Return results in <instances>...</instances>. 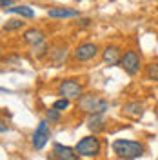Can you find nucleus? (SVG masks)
Wrapping results in <instances>:
<instances>
[{"label": "nucleus", "mask_w": 158, "mask_h": 160, "mask_svg": "<svg viewBox=\"0 0 158 160\" xmlns=\"http://www.w3.org/2000/svg\"><path fill=\"white\" fill-rule=\"evenodd\" d=\"M111 148H113V153L118 158H124V160H135L144 155V146L140 142H135V140L116 138V140H113Z\"/></svg>", "instance_id": "nucleus-1"}, {"label": "nucleus", "mask_w": 158, "mask_h": 160, "mask_svg": "<svg viewBox=\"0 0 158 160\" xmlns=\"http://www.w3.org/2000/svg\"><path fill=\"white\" fill-rule=\"evenodd\" d=\"M78 109L89 115H104L109 109V102L96 95H82L78 98Z\"/></svg>", "instance_id": "nucleus-2"}, {"label": "nucleus", "mask_w": 158, "mask_h": 160, "mask_svg": "<svg viewBox=\"0 0 158 160\" xmlns=\"http://www.w3.org/2000/svg\"><path fill=\"white\" fill-rule=\"evenodd\" d=\"M100 138L96 135H89V137H84V138L78 140V144L75 146V149L80 157H86V158H91V157H96L100 153Z\"/></svg>", "instance_id": "nucleus-3"}, {"label": "nucleus", "mask_w": 158, "mask_h": 160, "mask_svg": "<svg viewBox=\"0 0 158 160\" xmlns=\"http://www.w3.org/2000/svg\"><path fill=\"white\" fill-rule=\"evenodd\" d=\"M57 91H58V95L62 98H69V100L71 98H80L82 93H84V86L75 78H66L58 84Z\"/></svg>", "instance_id": "nucleus-4"}, {"label": "nucleus", "mask_w": 158, "mask_h": 160, "mask_svg": "<svg viewBox=\"0 0 158 160\" xmlns=\"http://www.w3.org/2000/svg\"><path fill=\"white\" fill-rule=\"evenodd\" d=\"M120 68L127 73L129 77H135L136 73L142 68V60H140V55L136 51L129 49L122 55V60H120Z\"/></svg>", "instance_id": "nucleus-5"}, {"label": "nucleus", "mask_w": 158, "mask_h": 160, "mask_svg": "<svg viewBox=\"0 0 158 160\" xmlns=\"http://www.w3.org/2000/svg\"><path fill=\"white\" fill-rule=\"evenodd\" d=\"M49 137H51L49 122H47V120H40V124L37 126V129H35L33 137H31L33 148H35V149H42V148H44V146L47 144Z\"/></svg>", "instance_id": "nucleus-6"}, {"label": "nucleus", "mask_w": 158, "mask_h": 160, "mask_svg": "<svg viewBox=\"0 0 158 160\" xmlns=\"http://www.w3.org/2000/svg\"><path fill=\"white\" fill-rule=\"evenodd\" d=\"M73 55H75V60H78V62H89L98 55V46L93 42H84V44L77 46Z\"/></svg>", "instance_id": "nucleus-7"}, {"label": "nucleus", "mask_w": 158, "mask_h": 160, "mask_svg": "<svg viewBox=\"0 0 158 160\" xmlns=\"http://www.w3.org/2000/svg\"><path fill=\"white\" fill-rule=\"evenodd\" d=\"M53 155L58 157L60 160H78L80 158V155L77 153L75 148L64 146V144H55L53 146Z\"/></svg>", "instance_id": "nucleus-8"}, {"label": "nucleus", "mask_w": 158, "mask_h": 160, "mask_svg": "<svg viewBox=\"0 0 158 160\" xmlns=\"http://www.w3.org/2000/svg\"><path fill=\"white\" fill-rule=\"evenodd\" d=\"M102 60L107 66H120V60H122V51H120V48H116V46H107L104 49V53H102Z\"/></svg>", "instance_id": "nucleus-9"}, {"label": "nucleus", "mask_w": 158, "mask_h": 160, "mask_svg": "<svg viewBox=\"0 0 158 160\" xmlns=\"http://www.w3.org/2000/svg\"><path fill=\"white\" fill-rule=\"evenodd\" d=\"M122 113L129 117V118H140L142 117V113H144V104L138 102V100H133V102H127V104H124V108H122Z\"/></svg>", "instance_id": "nucleus-10"}, {"label": "nucleus", "mask_w": 158, "mask_h": 160, "mask_svg": "<svg viewBox=\"0 0 158 160\" xmlns=\"http://www.w3.org/2000/svg\"><path fill=\"white\" fill-rule=\"evenodd\" d=\"M24 42L35 48V46H38V44H44V42H46V37H44V33L40 29L31 28V29L24 31Z\"/></svg>", "instance_id": "nucleus-11"}, {"label": "nucleus", "mask_w": 158, "mask_h": 160, "mask_svg": "<svg viewBox=\"0 0 158 160\" xmlns=\"http://www.w3.org/2000/svg\"><path fill=\"white\" fill-rule=\"evenodd\" d=\"M47 17L51 18H75L78 17V11L71 8H51L47 9Z\"/></svg>", "instance_id": "nucleus-12"}, {"label": "nucleus", "mask_w": 158, "mask_h": 160, "mask_svg": "<svg viewBox=\"0 0 158 160\" xmlns=\"http://www.w3.org/2000/svg\"><path fill=\"white\" fill-rule=\"evenodd\" d=\"M87 128L95 135H98L100 131L106 129V124H104V118H102V115H91V118L87 120Z\"/></svg>", "instance_id": "nucleus-13"}, {"label": "nucleus", "mask_w": 158, "mask_h": 160, "mask_svg": "<svg viewBox=\"0 0 158 160\" xmlns=\"http://www.w3.org/2000/svg\"><path fill=\"white\" fill-rule=\"evenodd\" d=\"M7 13H13V15H20L22 18H33L35 17V11L31 9L29 6H11L9 9H6Z\"/></svg>", "instance_id": "nucleus-14"}, {"label": "nucleus", "mask_w": 158, "mask_h": 160, "mask_svg": "<svg viewBox=\"0 0 158 160\" xmlns=\"http://www.w3.org/2000/svg\"><path fill=\"white\" fill-rule=\"evenodd\" d=\"M49 57H51V60H53L55 64H62L64 58L67 57V46H60V48H57V49H51Z\"/></svg>", "instance_id": "nucleus-15"}, {"label": "nucleus", "mask_w": 158, "mask_h": 160, "mask_svg": "<svg viewBox=\"0 0 158 160\" xmlns=\"http://www.w3.org/2000/svg\"><path fill=\"white\" fill-rule=\"evenodd\" d=\"M24 26H26V22L22 18H11L2 26V29L4 31H17V29H22Z\"/></svg>", "instance_id": "nucleus-16"}, {"label": "nucleus", "mask_w": 158, "mask_h": 160, "mask_svg": "<svg viewBox=\"0 0 158 160\" xmlns=\"http://www.w3.org/2000/svg\"><path fill=\"white\" fill-rule=\"evenodd\" d=\"M146 75H147V78L158 82V62H151L149 64L147 69H146Z\"/></svg>", "instance_id": "nucleus-17"}, {"label": "nucleus", "mask_w": 158, "mask_h": 160, "mask_svg": "<svg viewBox=\"0 0 158 160\" xmlns=\"http://www.w3.org/2000/svg\"><path fill=\"white\" fill-rule=\"evenodd\" d=\"M71 106V100L69 98H58L51 108H55V109H58V111H64V109H67Z\"/></svg>", "instance_id": "nucleus-18"}, {"label": "nucleus", "mask_w": 158, "mask_h": 160, "mask_svg": "<svg viewBox=\"0 0 158 160\" xmlns=\"http://www.w3.org/2000/svg\"><path fill=\"white\" fill-rule=\"evenodd\" d=\"M46 115H47V118H49L51 122H58V120H60V111L55 109V108H49Z\"/></svg>", "instance_id": "nucleus-19"}, {"label": "nucleus", "mask_w": 158, "mask_h": 160, "mask_svg": "<svg viewBox=\"0 0 158 160\" xmlns=\"http://www.w3.org/2000/svg\"><path fill=\"white\" fill-rule=\"evenodd\" d=\"M11 4H13V0H0V6H2V9H4V11L9 9Z\"/></svg>", "instance_id": "nucleus-20"}, {"label": "nucleus", "mask_w": 158, "mask_h": 160, "mask_svg": "<svg viewBox=\"0 0 158 160\" xmlns=\"http://www.w3.org/2000/svg\"><path fill=\"white\" fill-rule=\"evenodd\" d=\"M89 24H91L89 18H80L78 22H77V26H82V28H86V26H89Z\"/></svg>", "instance_id": "nucleus-21"}, {"label": "nucleus", "mask_w": 158, "mask_h": 160, "mask_svg": "<svg viewBox=\"0 0 158 160\" xmlns=\"http://www.w3.org/2000/svg\"><path fill=\"white\" fill-rule=\"evenodd\" d=\"M0 131H2V135L7 131V128H6V122H2V126H0Z\"/></svg>", "instance_id": "nucleus-22"}, {"label": "nucleus", "mask_w": 158, "mask_h": 160, "mask_svg": "<svg viewBox=\"0 0 158 160\" xmlns=\"http://www.w3.org/2000/svg\"><path fill=\"white\" fill-rule=\"evenodd\" d=\"M49 160H60L58 157H55V155H53V157H49Z\"/></svg>", "instance_id": "nucleus-23"}]
</instances>
